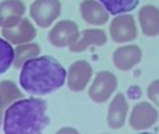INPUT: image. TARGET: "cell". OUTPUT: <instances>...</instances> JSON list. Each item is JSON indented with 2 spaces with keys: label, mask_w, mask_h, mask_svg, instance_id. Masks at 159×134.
Here are the masks:
<instances>
[{
  "label": "cell",
  "mask_w": 159,
  "mask_h": 134,
  "mask_svg": "<svg viewBox=\"0 0 159 134\" xmlns=\"http://www.w3.org/2000/svg\"><path fill=\"white\" fill-rule=\"evenodd\" d=\"M138 21L144 35L154 38L159 35V10L155 6L147 4L138 11Z\"/></svg>",
  "instance_id": "15"
},
{
  "label": "cell",
  "mask_w": 159,
  "mask_h": 134,
  "mask_svg": "<svg viewBox=\"0 0 159 134\" xmlns=\"http://www.w3.org/2000/svg\"><path fill=\"white\" fill-rule=\"evenodd\" d=\"M49 122L43 99L21 98L6 109L3 130L7 134H38L49 126Z\"/></svg>",
  "instance_id": "2"
},
{
  "label": "cell",
  "mask_w": 159,
  "mask_h": 134,
  "mask_svg": "<svg viewBox=\"0 0 159 134\" xmlns=\"http://www.w3.org/2000/svg\"><path fill=\"white\" fill-rule=\"evenodd\" d=\"M127 113H129V102H127L126 96L121 92L116 94L109 105V110H107V126L115 130L121 129L126 123Z\"/></svg>",
  "instance_id": "14"
},
{
  "label": "cell",
  "mask_w": 159,
  "mask_h": 134,
  "mask_svg": "<svg viewBox=\"0 0 159 134\" xmlns=\"http://www.w3.org/2000/svg\"><path fill=\"white\" fill-rule=\"evenodd\" d=\"M80 14L85 22L91 25H105L109 20V11L99 0H82Z\"/></svg>",
  "instance_id": "11"
},
{
  "label": "cell",
  "mask_w": 159,
  "mask_h": 134,
  "mask_svg": "<svg viewBox=\"0 0 159 134\" xmlns=\"http://www.w3.org/2000/svg\"><path fill=\"white\" fill-rule=\"evenodd\" d=\"M147 95H148L149 101H152L157 106H159V80H155L148 85Z\"/></svg>",
  "instance_id": "20"
},
{
  "label": "cell",
  "mask_w": 159,
  "mask_h": 134,
  "mask_svg": "<svg viewBox=\"0 0 159 134\" xmlns=\"http://www.w3.org/2000/svg\"><path fill=\"white\" fill-rule=\"evenodd\" d=\"M92 78V66L85 60H77L67 70V87L73 92H81Z\"/></svg>",
  "instance_id": "8"
},
{
  "label": "cell",
  "mask_w": 159,
  "mask_h": 134,
  "mask_svg": "<svg viewBox=\"0 0 159 134\" xmlns=\"http://www.w3.org/2000/svg\"><path fill=\"white\" fill-rule=\"evenodd\" d=\"M41 53V48L38 44L34 42H27V44L17 45V48L14 49V63L13 66L16 68L22 67L28 60L39 56Z\"/></svg>",
  "instance_id": "17"
},
{
  "label": "cell",
  "mask_w": 159,
  "mask_h": 134,
  "mask_svg": "<svg viewBox=\"0 0 159 134\" xmlns=\"http://www.w3.org/2000/svg\"><path fill=\"white\" fill-rule=\"evenodd\" d=\"M107 41V36L105 31L98 28H89L80 32L77 41L73 42L69 46V50L73 53H81L89 49L91 46H103Z\"/></svg>",
  "instance_id": "12"
},
{
  "label": "cell",
  "mask_w": 159,
  "mask_h": 134,
  "mask_svg": "<svg viewBox=\"0 0 159 134\" xmlns=\"http://www.w3.org/2000/svg\"><path fill=\"white\" fill-rule=\"evenodd\" d=\"M61 4L59 0H34L30 16L41 28H49L60 16Z\"/></svg>",
  "instance_id": "4"
},
{
  "label": "cell",
  "mask_w": 159,
  "mask_h": 134,
  "mask_svg": "<svg viewBox=\"0 0 159 134\" xmlns=\"http://www.w3.org/2000/svg\"><path fill=\"white\" fill-rule=\"evenodd\" d=\"M2 35L13 45H21L35 39L36 30L31 20L22 18L17 25L11 28H2Z\"/></svg>",
  "instance_id": "9"
},
{
  "label": "cell",
  "mask_w": 159,
  "mask_h": 134,
  "mask_svg": "<svg viewBox=\"0 0 159 134\" xmlns=\"http://www.w3.org/2000/svg\"><path fill=\"white\" fill-rule=\"evenodd\" d=\"M80 36L78 25L71 20L56 22L48 34V41L55 48H69Z\"/></svg>",
  "instance_id": "6"
},
{
  "label": "cell",
  "mask_w": 159,
  "mask_h": 134,
  "mask_svg": "<svg viewBox=\"0 0 159 134\" xmlns=\"http://www.w3.org/2000/svg\"><path fill=\"white\" fill-rule=\"evenodd\" d=\"M117 90V77L112 71H99L95 76L88 95L95 104H105Z\"/></svg>",
  "instance_id": "3"
},
{
  "label": "cell",
  "mask_w": 159,
  "mask_h": 134,
  "mask_svg": "<svg viewBox=\"0 0 159 134\" xmlns=\"http://www.w3.org/2000/svg\"><path fill=\"white\" fill-rule=\"evenodd\" d=\"M109 34L110 38L116 44H127V42L134 41L138 35L134 17L129 13L116 16L110 22Z\"/></svg>",
  "instance_id": "5"
},
{
  "label": "cell",
  "mask_w": 159,
  "mask_h": 134,
  "mask_svg": "<svg viewBox=\"0 0 159 134\" xmlns=\"http://www.w3.org/2000/svg\"><path fill=\"white\" fill-rule=\"evenodd\" d=\"M99 2L107 8L110 14L119 16V14L133 11L138 6L140 0H99Z\"/></svg>",
  "instance_id": "18"
},
{
  "label": "cell",
  "mask_w": 159,
  "mask_h": 134,
  "mask_svg": "<svg viewBox=\"0 0 159 134\" xmlns=\"http://www.w3.org/2000/svg\"><path fill=\"white\" fill-rule=\"evenodd\" d=\"M13 44L6 38H0V76L4 74L14 63V49Z\"/></svg>",
  "instance_id": "19"
},
{
  "label": "cell",
  "mask_w": 159,
  "mask_h": 134,
  "mask_svg": "<svg viewBox=\"0 0 159 134\" xmlns=\"http://www.w3.org/2000/svg\"><path fill=\"white\" fill-rule=\"evenodd\" d=\"M67 82V71L52 56H36L21 67L20 85L34 96H45Z\"/></svg>",
  "instance_id": "1"
},
{
  "label": "cell",
  "mask_w": 159,
  "mask_h": 134,
  "mask_svg": "<svg viewBox=\"0 0 159 134\" xmlns=\"http://www.w3.org/2000/svg\"><path fill=\"white\" fill-rule=\"evenodd\" d=\"M25 4L22 0H2L0 2V27L11 28L22 20Z\"/></svg>",
  "instance_id": "13"
},
{
  "label": "cell",
  "mask_w": 159,
  "mask_h": 134,
  "mask_svg": "<svg viewBox=\"0 0 159 134\" xmlns=\"http://www.w3.org/2000/svg\"><path fill=\"white\" fill-rule=\"evenodd\" d=\"M21 98H24V94H22V91H20V88L17 87L14 81H10V80L0 81V127L4 120L6 109L13 102Z\"/></svg>",
  "instance_id": "16"
},
{
  "label": "cell",
  "mask_w": 159,
  "mask_h": 134,
  "mask_svg": "<svg viewBox=\"0 0 159 134\" xmlns=\"http://www.w3.org/2000/svg\"><path fill=\"white\" fill-rule=\"evenodd\" d=\"M77 133V130H75V129H60V130H59V132L57 133Z\"/></svg>",
  "instance_id": "21"
},
{
  "label": "cell",
  "mask_w": 159,
  "mask_h": 134,
  "mask_svg": "<svg viewBox=\"0 0 159 134\" xmlns=\"http://www.w3.org/2000/svg\"><path fill=\"white\" fill-rule=\"evenodd\" d=\"M113 64L120 71H129L137 66L143 59V50L137 45L120 46L113 52Z\"/></svg>",
  "instance_id": "10"
},
{
  "label": "cell",
  "mask_w": 159,
  "mask_h": 134,
  "mask_svg": "<svg viewBox=\"0 0 159 134\" xmlns=\"http://www.w3.org/2000/svg\"><path fill=\"white\" fill-rule=\"evenodd\" d=\"M158 122V110L148 102H138L130 113L129 124L131 129L141 130L151 129Z\"/></svg>",
  "instance_id": "7"
}]
</instances>
